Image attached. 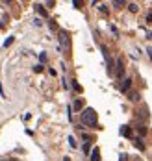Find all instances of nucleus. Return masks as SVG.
<instances>
[{
	"label": "nucleus",
	"mask_w": 152,
	"mask_h": 161,
	"mask_svg": "<svg viewBox=\"0 0 152 161\" xmlns=\"http://www.w3.org/2000/svg\"><path fill=\"white\" fill-rule=\"evenodd\" d=\"M82 124L87 126V128H96L99 126V119H96V111L93 109V107H85V109L82 111Z\"/></svg>",
	"instance_id": "1"
},
{
	"label": "nucleus",
	"mask_w": 152,
	"mask_h": 161,
	"mask_svg": "<svg viewBox=\"0 0 152 161\" xmlns=\"http://www.w3.org/2000/svg\"><path fill=\"white\" fill-rule=\"evenodd\" d=\"M59 45H61V52L67 54L71 48V41H69V34L65 30H59Z\"/></svg>",
	"instance_id": "2"
},
{
	"label": "nucleus",
	"mask_w": 152,
	"mask_h": 161,
	"mask_svg": "<svg viewBox=\"0 0 152 161\" xmlns=\"http://www.w3.org/2000/svg\"><path fill=\"white\" fill-rule=\"evenodd\" d=\"M100 50H102V54H104V58H106V63H108V74H113L115 70H113V61H111V58H110V50H108L104 45L100 46Z\"/></svg>",
	"instance_id": "3"
},
{
	"label": "nucleus",
	"mask_w": 152,
	"mask_h": 161,
	"mask_svg": "<svg viewBox=\"0 0 152 161\" xmlns=\"http://www.w3.org/2000/svg\"><path fill=\"white\" fill-rule=\"evenodd\" d=\"M113 74H115L117 78H123V76H124V61H123L121 58L117 59V65H115V72H113Z\"/></svg>",
	"instance_id": "4"
},
{
	"label": "nucleus",
	"mask_w": 152,
	"mask_h": 161,
	"mask_svg": "<svg viewBox=\"0 0 152 161\" xmlns=\"http://www.w3.org/2000/svg\"><path fill=\"white\" fill-rule=\"evenodd\" d=\"M130 87H132V80H130V78H124V80H123V83L119 85V89H121L123 93H128V89H130Z\"/></svg>",
	"instance_id": "5"
},
{
	"label": "nucleus",
	"mask_w": 152,
	"mask_h": 161,
	"mask_svg": "<svg viewBox=\"0 0 152 161\" xmlns=\"http://www.w3.org/2000/svg\"><path fill=\"white\" fill-rule=\"evenodd\" d=\"M91 161H100V150L96 146L91 150Z\"/></svg>",
	"instance_id": "6"
},
{
	"label": "nucleus",
	"mask_w": 152,
	"mask_h": 161,
	"mask_svg": "<svg viewBox=\"0 0 152 161\" xmlns=\"http://www.w3.org/2000/svg\"><path fill=\"white\" fill-rule=\"evenodd\" d=\"M34 7H35V11H37V13H39L41 17H48V13H47V9H45V7H43L41 4H35Z\"/></svg>",
	"instance_id": "7"
},
{
	"label": "nucleus",
	"mask_w": 152,
	"mask_h": 161,
	"mask_svg": "<svg viewBox=\"0 0 152 161\" xmlns=\"http://www.w3.org/2000/svg\"><path fill=\"white\" fill-rule=\"evenodd\" d=\"M139 96H141V94H139L137 91H130V93H128V98L132 100V102H139Z\"/></svg>",
	"instance_id": "8"
},
{
	"label": "nucleus",
	"mask_w": 152,
	"mask_h": 161,
	"mask_svg": "<svg viewBox=\"0 0 152 161\" xmlns=\"http://www.w3.org/2000/svg\"><path fill=\"white\" fill-rule=\"evenodd\" d=\"M121 135H124V137H130V135H132V130H130L128 126H123V128H121Z\"/></svg>",
	"instance_id": "9"
},
{
	"label": "nucleus",
	"mask_w": 152,
	"mask_h": 161,
	"mask_svg": "<svg viewBox=\"0 0 152 161\" xmlns=\"http://www.w3.org/2000/svg\"><path fill=\"white\" fill-rule=\"evenodd\" d=\"M72 107L76 111H82V107H84V102L82 100H74V104H72Z\"/></svg>",
	"instance_id": "10"
},
{
	"label": "nucleus",
	"mask_w": 152,
	"mask_h": 161,
	"mask_svg": "<svg viewBox=\"0 0 152 161\" xmlns=\"http://www.w3.org/2000/svg\"><path fill=\"white\" fill-rule=\"evenodd\" d=\"M134 145H135L139 150H145V143H141V139H139V137H135V139H134Z\"/></svg>",
	"instance_id": "11"
},
{
	"label": "nucleus",
	"mask_w": 152,
	"mask_h": 161,
	"mask_svg": "<svg viewBox=\"0 0 152 161\" xmlns=\"http://www.w3.org/2000/svg\"><path fill=\"white\" fill-rule=\"evenodd\" d=\"M137 132H139V135H145V133H147V126H145V124H139V126H137Z\"/></svg>",
	"instance_id": "12"
},
{
	"label": "nucleus",
	"mask_w": 152,
	"mask_h": 161,
	"mask_svg": "<svg viewBox=\"0 0 152 161\" xmlns=\"http://www.w3.org/2000/svg\"><path fill=\"white\" fill-rule=\"evenodd\" d=\"M71 82H72V89L80 93V91H82V87H80V83H78V82H76V80H71Z\"/></svg>",
	"instance_id": "13"
},
{
	"label": "nucleus",
	"mask_w": 152,
	"mask_h": 161,
	"mask_svg": "<svg viewBox=\"0 0 152 161\" xmlns=\"http://www.w3.org/2000/svg\"><path fill=\"white\" fill-rule=\"evenodd\" d=\"M124 4H126V2H123V0H115V2H113V7H117V9H119V7H123Z\"/></svg>",
	"instance_id": "14"
},
{
	"label": "nucleus",
	"mask_w": 152,
	"mask_h": 161,
	"mask_svg": "<svg viewBox=\"0 0 152 161\" xmlns=\"http://www.w3.org/2000/svg\"><path fill=\"white\" fill-rule=\"evenodd\" d=\"M128 7H130V11H132V13L137 11V4H134V2H132V4H128Z\"/></svg>",
	"instance_id": "15"
},
{
	"label": "nucleus",
	"mask_w": 152,
	"mask_h": 161,
	"mask_svg": "<svg viewBox=\"0 0 152 161\" xmlns=\"http://www.w3.org/2000/svg\"><path fill=\"white\" fill-rule=\"evenodd\" d=\"M13 41H15V37H8V39H6V43H4V46H9Z\"/></svg>",
	"instance_id": "16"
},
{
	"label": "nucleus",
	"mask_w": 152,
	"mask_h": 161,
	"mask_svg": "<svg viewBox=\"0 0 152 161\" xmlns=\"http://www.w3.org/2000/svg\"><path fill=\"white\" fill-rule=\"evenodd\" d=\"M69 145H71L72 148H76V141H74V137H69Z\"/></svg>",
	"instance_id": "17"
},
{
	"label": "nucleus",
	"mask_w": 152,
	"mask_h": 161,
	"mask_svg": "<svg viewBox=\"0 0 152 161\" xmlns=\"http://www.w3.org/2000/svg\"><path fill=\"white\" fill-rule=\"evenodd\" d=\"M99 9H100V11H102V13H108V7H106L104 4H100V6H99Z\"/></svg>",
	"instance_id": "18"
},
{
	"label": "nucleus",
	"mask_w": 152,
	"mask_h": 161,
	"mask_svg": "<svg viewBox=\"0 0 152 161\" xmlns=\"http://www.w3.org/2000/svg\"><path fill=\"white\" fill-rule=\"evenodd\" d=\"M39 59H41V63H45V61H47V54H45V52H43V54H41V56H39Z\"/></svg>",
	"instance_id": "19"
},
{
	"label": "nucleus",
	"mask_w": 152,
	"mask_h": 161,
	"mask_svg": "<svg viewBox=\"0 0 152 161\" xmlns=\"http://www.w3.org/2000/svg\"><path fill=\"white\" fill-rule=\"evenodd\" d=\"M34 70H35V72H41V70H43V65H35Z\"/></svg>",
	"instance_id": "20"
},
{
	"label": "nucleus",
	"mask_w": 152,
	"mask_h": 161,
	"mask_svg": "<svg viewBox=\"0 0 152 161\" xmlns=\"http://www.w3.org/2000/svg\"><path fill=\"white\" fill-rule=\"evenodd\" d=\"M147 22H152V11H150V13L147 15Z\"/></svg>",
	"instance_id": "21"
},
{
	"label": "nucleus",
	"mask_w": 152,
	"mask_h": 161,
	"mask_svg": "<svg viewBox=\"0 0 152 161\" xmlns=\"http://www.w3.org/2000/svg\"><path fill=\"white\" fill-rule=\"evenodd\" d=\"M119 161H126V156H124V154H121V157H119Z\"/></svg>",
	"instance_id": "22"
},
{
	"label": "nucleus",
	"mask_w": 152,
	"mask_h": 161,
	"mask_svg": "<svg viewBox=\"0 0 152 161\" xmlns=\"http://www.w3.org/2000/svg\"><path fill=\"white\" fill-rule=\"evenodd\" d=\"M147 52H148V56H150V59H152V48H148Z\"/></svg>",
	"instance_id": "23"
},
{
	"label": "nucleus",
	"mask_w": 152,
	"mask_h": 161,
	"mask_svg": "<svg viewBox=\"0 0 152 161\" xmlns=\"http://www.w3.org/2000/svg\"><path fill=\"white\" fill-rule=\"evenodd\" d=\"M63 161H71V159H69V157H65V159H63Z\"/></svg>",
	"instance_id": "24"
},
{
	"label": "nucleus",
	"mask_w": 152,
	"mask_h": 161,
	"mask_svg": "<svg viewBox=\"0 0 152 161\" xmlns=\"http://www.w3.org/2000/svg\"><path fill=\"white\" fill-rule=\"evenodd\" d=\"M135 161H139V159H135Z\"/></svg>",
	"instance_id": "25"
}]
</instances>
